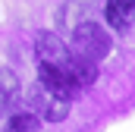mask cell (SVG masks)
<instances>
[{
  "label": "cell",
  "mask_w": 135,
  "mask_h": 132,
  "mask_svg": "<svg viewBox=\"0 0 135 132\" xmlns=\"http://www.w3.org/2000/svg\"><path fill=\"white\" fill-rule=\"evenodd\" d=\"M72 47H75V54H82V57H88V60H104L107 54H110V35L104 25L98 22H79L75 25V32H72Z\"/></svg>",
  "instance_id": "cell-1"
},
{
  "label": "cell",
  "mask_w": 135,
  "mask_h": 132,
  "mask_svg": "<svg viewBox=\"0 0 135 132\" xmlns=\"http://www.w3.org/2000/svg\"><path fill=\"white\" fill-rule=\"evenodd\" d=\"M16 101H19V79H16L13 69H3L0 66V113L9 110Z\"/></svg>",
  "instance_id": "cell-6"
},
{
  "label": "cell",
  "mask_w": 135,
  "mask_h": 132,
  "mask_svg": "<svg viewBox=\"0 0 135 132\" xmlns=\"http://www.w3.org/2000/svg\"><path fill=\"white\" fill-rule=\"evenodd\" d=\"M69 113V101L66 98H47V104H44V120H50V123H60V120H66Z\"/></svg>",
  "instance_id": "cell-8"
},
{
  "label": "cell",
  "mask_w": 135,
  "mask_h": 132,
  "mask_svg": "<svg viewBox=\"0 0 135 132\" xmlns=\"http://www.w3.org/2000/svg\"><path fill=\"white\" fill-rule=\"evenodd\" d=\"M38 82H41V88H44L47 95H54V98L72 101L75 91H79V85L72 82V76H69L66 69L50 66V63H41V66H38Z\"/></svg>",
  "instance_id": "cell-2"
},
{
  "label": "cell",
  "mask_w": 135,
  "mask_h": 132,
  "mask_svg": "<svg viewBox=\"0 0 135 132\" xmlns=\"http://www.w3.org/2000/svg\"><path fill=\"white\" fill-rule=\"evenodd\" d=\"M38 129H41L38 113L22 110V113H13V116L6 120V129H3V132H38Z\"/></svg>",
  "instance_id": "cell-7"
},
{
  "label": "cell",
  "mask_w": 135,
  "mask_h": 132,
  "mask_svg": "<svg viewBox=\"0 0 135 132\" xmlns=\"http://www.w3.org/2000/svg\"><path fill=\"white\" fill-rule=\"evenodd\" d=\"M35 50H38V60L41 63L60 66V69H66L69 60H72L69 47L60 41V35H54V32H38L35 35Z\"/></svg>",
  "instance_id": "cell-3"
},
{
  "label": "cell",
  "mask_w": 135,
  "mask_h": 132,
  "mask_svg": "<svg viewBox=\"0 0 135 132\" xmlns=\"http://www.w3.org/2000/svg\"><path fill=\"white\" fill-rule=\"evenodd\" d=\"M107 19L113 29L126 32L135 22V0H107Z\"/></svg>",
  "instance_id": "cell-4"
},
{
  "label": "cell",
  "mask_w": 135,
  "mask_h": 132,
  "mask_svg": "<svg viewBox=\"0 0 135 132\" xmlns=\"http://www.w3.org/2000/svg\"><path fill=\"white\" fill-rule=\"evenodd\" d=\"M66 72L72 76V82H75L79 88H82V85H91V82L98 79V66H94V60H88V57H82V54H72Z\"/></svg>",
  "instance_id": "cell-5"
}]
</instances>
